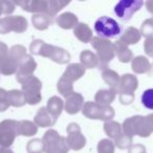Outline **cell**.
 <instances>
[{
    "instance_id": "cell-1",
    "label": "cell",
    "mask_w": 153,
    "mask_h": 153,
    "mask_svg": "<svg viewBox=\"0 0 153 153\" xmlns=\"http://www.w3.org/2000/svg\"><path fill=\"white\" fill-rule=\"evenodd\" d=\"M16 5H19L23 11L35 14H46L49 16H55L62 9L69 4V1L63 0H24L15 2Z\"/></svg>"
},
{
    "instance_id": "cell-2",
    "label": "cell",
    "mask_w": 153,
    "mask_h": 153,
    "mask_svg": "<svg viewBox=\"0 0 153 153\" xmlns=\"http://www.w3.org/2000/svg\"><path fill=\"white\" fill-rule=\"evenodd\" d=\"M30 51L33 55L48 58L58 64H67L70 61V55L67 51L55 45L48 44L42 40H34L30 45Z\"/></svg>"
},
{
    "instance_id": "cell-3",
    "label": "cell",
    "mask_w": 153,
    "mask_h": 153,
    "mask_svg": "<svg viewBox=\"0 0 153 153\" xmlns=\"http://www.w3.org/2000/svg\"><path fill=\"white\" fill-rule=\"evenodd\" d=\"M91 45L97 51V57L99 59V67L103 70L106 69L108 63L115 56L113 44L107 39L94 37L91 40Z\"/></svg>"
},
{
    "instance_id": "cell-4",
    "label": "cell",
    "mask_w": 153,
    "mask_h": 153,
    "mask_svg": "<svg viewBox=\"0 0 153 153\" xmlns=\"http://www.w3.org/2000/svg\"><path fill=\"white\" fill-rule=\"evenodd\" d=\"M26 53V48L23 45H14L9 51V56L5 61L0 65V74L3 76H11L17 72L20 62Z\"/></svg>"
},
{
    "instance_id": "cell-5",
    "label": "cell",
    "mask_w": 153,
    "mask_h": 153,
    "mask_svg": "<svg viewBox=\"0 0 153 153\" xmlns=\"http://www.w3.org/2000/svg\"><path fill=\"white\" fill-rule=\"evenodd\" d=\"M138 87V80L131 74H125L120 78L117 92L120 94V102L123 105H130L134 101V91Z\"/></svg>"
},
{
    "instance_id": "cell-6",
    "label": "cell",
    "mask_w": 153,
    "mask_h": 153,
    "mask_svg": "<svg viewBox=\"0 0 153 153\" xmlns=\"http://www.w3.org/2000/svg\"><path fill=\"white\" fill-rule=\"evenodd\" d=\"M85 117L90 120H101L110 122L114 117V109L111 106H103L96 102H86L82 109Z\"/></svg>"
},
{
    "instance_id": "cell-7",
    "label": "cell",
    "mask_w": 153,
    "mask_h": 153,
    "mask_svg": "<svg viewBox=\"0 0 153 153\" xmlns=\"http://www.w3.org/2000/svg\"><path fill=\"white\" fill-rule=\"evenodd\" d=\"M43 143L45 153H68L66 138L53 129H49L45 132Z\"/></svg>"
},
{
    "instance_id": "cell-8",
    "label": "cell",
    "mask_w": 153,
    "mask_h": 153,
    "mask_svg": "<svg viewBox=\"0 0 153 153\" xmlns=\"http://www.w3.org/2000/svg\"><path fill=\"white\" fill-rule=\"evenodd\" d=\"M94 30L103 39H111L121 35V26L114 19L107 16L100 17L94 23Z\"/></svg>"
},
{
    "instance_id": "cell-9",
    "label": "cell",
    "mask_w": 153,
    "mask_h": 153,
    "mask_svg": "<svg viewBox=\"0 0 153 153\" xmlns=\"http://www.w3.org/2000/svg\"><path fill=\"white\" fill-rule=\"evenodd\" d=\"M41 89H42L41 81L38 78L33 76L25 83L22 84V92H23L25 102L30 105L39 104L42 100Z\"/></svg>"
},
{
    "instance_id": "cell-10",
    "label": "cell",
    "mask_w": 153,
    "mask_h": 153,
    "mask_svg": "<svg viewBox=\"0 0 153 153\" xmlns=\"http://www.w3.org/2000/svg\"><path fill=\"white\" fill-rule=\"evenodd\" d=\"M28 27L27 20L23 16H9L0 19V34L5 35L11 32L22 34Z\"/></svg>"
},
{
    "instance_id": "cell-11",
    "label": "cell",
    "mask_w": 153,
    "mask_h": 153,
    "mask_svg": "<svg viewBox=\"0 0 153 153\" xmlns=\"http://www.w3.org/2000/svg\"><path fill=\"white\" fill-rule=\"evenodd\" d=\"M143 5L144 2L140 0H122L115 5L114 13L122 21L127 22Z\"/></svg>"
},
{
    "instance_id": "cell-12",
    "label": "cell",
    "mask_w": 153,
    "mask_h": 153,
    "mask_svg": "<svg viewBox=\"0 0 153 153\" xmlns=\"http://www.w3.org/2000/svg\"><path fill=\"white\" fill-rule=\"evenodd\" d=\"M18 122L15 120H4L0 123V147L10 148L17 136Z\"/></svg>"
},
{
    "instance_id": "cell-13",
    "label": "cell",
    "mask_w": 153,
    "mask_h": 153,
    "mask_svg": "<svg viewBox=\"0 0 153 153\" xmlns=\"http://www.w3.org/2000/svg\"><path fill=\"white\" fill-rule=\"evenodd\" d=\"M67 131V137H66V143H67L68 149H71L74 151H79L83 149L86 145V138L82 134L81 128L76 123H70L66 128Z\"/></svg>"
},
{
    "instance_id": "cell-14",
    "label": "cell",
    "mask_w": 153,
    "mask_h": 153,
    "mask_svg": "<svg viewBox=\"0 0 153 153\" xmlns=\"http://www.w3.org/2000/svg\"><path fill=\"white\" fill-rule=\"evenodd\" d=\"M36 68L37 63L35 59L30 55H26L19 64V67L16 72V80L22 85L28 79L32 78Z\"/></svg>"
},
{
    "instance_id": "cell-15",
    "label": "cell",
    "mask_w": 153,
    "mask_h": 153,
    "mask_svg": "<svg viewBox=\"0 0 153 153\" xmlns=\"http://www.w3.org/2000/svg\"><path fill=\"white\" fill-rule=\"evenodd\" d=\"M84 106V98L82 94L78 92H74L69 97L66 98L65 102V111L68 114H76L83 109Z\"/></svg>"
},
{
    "instance_id": "cell-16",
    "label": "cell",
    "mask_w": 153,
    "mask_h": 153,
    "mask_svg": "<svg viewBox=\"0 0 153 153\" xmlns=\"http://www.w3.org/2000/svg\"><path fill=\"white\" fill-rule=\"evenodd\" d=\"M57 122V117H55L48 110L46 107H41L36 113L34 117V123L37 127H51Z\"/></svg>"
},
{
    "instance_id": "cell-17",
    "label": "cell",
    "mask_w": 153,
    "mask_h": 153,
    "mask_svg": "<svg viewBox=\"0 0 153 153\" xmlns=\"http://www.w3.org/2000/svg\"><path fill=\"white\" fill-rule=\"evenodd\" d=\"M85 71H86L85 67L82 64L72 63L68 65V67L65 69V71L62 74V76H63L64 79L74 83V81H78L79 79H81L82 76L85 74Z\"/></svg>"
},
{
    "instance_id": "cell-18",
    "label": "cell",
    "mask_w": 153,
    "mask_h": 153,
    "mask_svg": "<svg viewBox=\"0 0 153 153\" xmlns=\"http://www.w3.org/2000/svg\"><path fill=\"white\" fill-rule=\"evenodd\" d=\"M56 22H57L58 26H60L63 30L74 28L79 24L78 17L74 13H70V12H66V13H63L60 16H58L57 19H56Z\"/></svg>"
},
{
    "instance_id": "cell-19",
    "label": "cell",
    "mask_w": 153,
    "mask_h": 153,
    "mask_svg": "<svg viewBox=\"0 0 153 153\" xmlns=\"http://www.w3.org/2000/svg\"><path fill=\"white\" fill-rule=\"evenodd\" d=\"M113 46H114L115 55L117 56V58H119V60L122 63H128V62L133 60V53H132V51L122 41L120 40L115 41L113 43Z\"/></svg>"
},
{
    "instance_id": "cell-20",
    "label": "cell",
    "mask_w": 153,
    "mask_h": 153,
    "mask_svg": "<svg viewBox=\"0 0 153 153\" xmlns=\"http://www.w3.org/2000/svg\"><path fill=\"white\" fill-rule=\"evenodd\" d=\"M140 38H142V35H140V30L137 28L133 27V26H129L121 35L120 41H122L124 44L128 46V45L136 44L137 42H140Z\"/></svg>"
},
{
    "instance_id": "cell-21",
    "label": "cell",
    "mask_w": 153,
    "mask_h": 153,
    "mask_svg": "<svg viewBox=\"0 0 153 153\" xmlns=\"http://www.w3.org/2000/svg\"><path fill=\"white\" fill-rule=\"evenodd\" d=\"M142 115H134L129 119L125 120L122 125V129H123V133L127 134L129 136L137 135V129L140 122L142 120Z\"/></svg>"
},
{
    "instance_id": "cell-22",
    "label": "cell",
    "mask_w": 153,
    "mask_h": 153,
    "mask_svg": "<svg viewBox=\"0 0 153 153\" xmlns=\"http://www.w3.org/2000/svg\"><path fill=\"white\" fill-rule=\"evenodd\" d=\"M74 35L78 40L83 43L91 42L92 40V30L86 23H79L74 28Z\"/></svg>"
},
{
    "instance_id": "cell-23",
    "label": "cell",
    "mask_w": 153,
    "mask_h": 153,
    "mask_svg": "<svg viewBox=\"0 0 153 153\" xmlns=\"http://www.w3.org/2000/svg\"><path fill=\"white\" fill-rule=\"evenodd\" d=\"M32 22L35 28L39 30H45L53 23V18L46 14H34Z\"/></svg>"
},
{
    "instance_id": "cell-24",
    "label": "cell",
    "mask_w": 153,
    "mask_h": 153,
    "mask_svg": "<svg viewBox=\"0 0 153 153\" xmlns=\"http://www.w3.org/2000/svg\"><path fill=\"white\" fill-rule=\"evenodd\" d=\"M117 97V91L113 89H101L94 96V101L96 103L103 106H109L111 103L114 101Z\"/></svg>"
},
{
    "instance_id": "cell-25",
    "label": "cell",
    "mask_w": 153,
    "mask_h": 153,
    "mask_svg": "<svg viewBox=\"0 0 153 153\" xmlns=\"http://www.w3.org/2000/svg\"><path fill=\"white\" fill-rule=\"evenodd\" d=\"M131 67L135 74H145L148 72L151 69V64L149 60L144 56H138V57L133 58L131 63Z\"/></svg>"
},
{
    "instance_id": "cell-26",
    "label": "cell",
    "mask_w": 153,
    "mask_h": 153,
    "mask_svg": "<svg viewBox=\"0 0 153 153\" xmlns=\"http://www.w3.org/2000/svg\"><path fill=\"white\" fill-rule=\"evenodd\" d=\"M80 60H81V64L88 69L98 67L99 66V59L94 53H92L89 49L83 51L80 55Z\"/></svg>"
},
{
    "instance_id": "cell-27",
    "label": "cell",
    "mask_w": 153,
    "mask_h": 153,
    "mask_svg": "<svg viewBox=\"0 0 153 153\" xmlns=\"http://www.w3.org/2000/svg\"><path fill=\"white\" fill-rule=\"evenodd\" d=\"M102 78L105 81V83L107 85H109L110 89H113L117 92V88H119L120 84V76L117 74V72H115L114 70L106 68L102 71Z\"/></svg>"
},
{
    "instance_id": "cell-28",
    "label": "cell",
    "mask_w": 153,
    "mask_h": 153,
    "mask_svg": "<svg viewBox=\"0 0 153 153\" xmlns=\"http://www.w3.org/2000/svg\"><path fill=\"white\" fill-rule=\"evenodd\" d=\"M38 127L30 121H20L17 125V135L33 136L37 133Z\"/></svg>"
},
{
    "instance_id": "cell-29",
    "label": "cell",
    "mask_w": 153,
    "mask_h": 153,
    "mask_svg": "<svg viewBox=\"0 0 153 153\" xmlns=\"http://www.w3.org/2000/svg\"><path fill=\"white\" fill-rule=\"evenodd\" d=\"M47 110L51 113L55 117H59L62 113V110L64 109V103L63 100L59 97H51V99L47 102V106H46Z\"/></svg>"
},
{
    "instance_id": "cell-30",
    "label": "cell",
    "mask_w": 153,
    "mask_h": 153,
    "mask_svg": "<svg viewBox=\"0 0 153 153\" xmlns=\"http://www.w3.org/2000/svg\"><path fill=\"white\" fill-rule=\"evenodd\" d=\"M104 131L111 140H117L119 138V136L123 133L122 126L117 122L114 121L106 122L104 124Z\"/></svg>"
},
{
    "instance_id": "cell-31",
    "label": "cell",
    "mask_w": 153,
    "mask_h": 153,
    "mask_svg": "<svg viewBox=\"0 0 153 153\" xmlns=\"http://www.w3.org/2000/svg\"><path fill=\"white\" fill-rule=\"evenodd\" d=\"M7 101L10 103V106L14 107H22L26 104L22 90L13 89L11 91H7Z\"/></svg>"
},
{
    "instance_id": "cell-32",
    "label": "cell",
    "mask_w": 153,
    "mask_h": 153,
    "mask_svg": "<svg viewBox=\"0 0 153 153\" xmlns=\"http://www.w3.org/2000/svg\"><path fill=\"white\" fill-rule=\"evenodd\" d=\"M57 89L64 98H67L71 94H74V84L71 82H69L68 80L64 79L63 76L60 78V80L58 81L57 84Z\"/></svg>"
},
{
    "instance_id": "cell-33",
    "label": "cell",
    "mask_w": 153,
    "mask_h": 153,
    "mask_svg": "<svg viewBox=\"0 0 153 153\" xmlns=\"http://www.w3.org/2000/svg\"><path fill=\"white\" fill-rule=\"evenodd\" d=\"M27 153H43L44 152V143L40 138L30 140L26 145Z\"/></svg>"
},
{
    "instance_id": "cell-34",
    "label": "cell",
    "mask_w": 153,
    "mask_h": 153,
    "mask_svg": "<svg viewBox=\"0 0 153 153\" xmlns=\"http://www.w3.org/2000/svg\"><path fill=\"white\" fill-rule=\"evenodd\" d=\"M98 153H114V144L108 138L100 140L98 145Z\"/></svg>"
},
{
    "instance_id": "cell-35",
    "label": "cell",
    "mask_w": 153,
    "mask_h": 153,
    "mask_svg": "<svg viewBox=\"0 0 153 153\" xmlns=\"http://www.w3.org/2000/svg\"><path fill=\"white\" fill-rule=\"evenodd\" d=\"M140 35L145 38H152L153 37V19H147L143 22L140 30Z\"/></svg>"
},
{
    "instance_id": "cell-36",
    "label": "cell",
    "mask_w": 153,
    "mask_h": 153,
    "mask_svg": "<svg viewBox=\"0 0 153 153\" xmlns=\"http://www.w3.org/2000/svg\"><path fill=\"white\" fill-rule=\"evenodd\" d=\"M132 136H129L125 133H122L115 140V145L119 149H127L132 146Z\"/></svg>"
},
{
    "instance_id": "cell-37",
    "label": "cell",
    "mask_w": 153,
    "mask_h": 153,
    "mask_svg": "<svg viewBox=\"0 0 153 153\" xmlns=\"http://www.w3.org/2000/svg\"><path fill=\"white\" fill-rule=\"evenodd\" d=\"M16 4L13 1L7 0H0V16L1 15H10L15 11Z\"/></svg>"
},
{
    "instance_id": "cell-38",
    "label": "cell",
    "mask_w": 153,
    "mask_h": 153,
    "mask_svg": "<svg viewBox=\"0 0 153 153\" xmlns=\"http://www.w3.org/2000/svg\"><path fill=\"white\" fill-rule=\"evenodd\" d=\"M142 104L146 108L153 109V89H147L142 96Z\"/></svg>"
},
{
    "instance_id": "cell-39",
    "label": "cell",
    "mask_w": 153,
    "mask_h": 153,
    "mask_svg": "<svg viewBox=\"0 0 153 153\" xmlns=\"http://www.w3.org/2000/svg\"><path fill=\"white\" fill-rule=\"evenodd\" d=\"M10 107L7 101V91L3 88H0V112H3Z\"/></svg>"
},
{
    "instance_id": "cell-40",
    "label": "cell",
    "mask_w": 153,
    "mask_h": 153,
    "mask_svg": "<svg viewBox=\"0 0 153 153\" xmlns=\"http://www.w3.org/2000/svg\"><path fill=\"white\" fill-rule=\"evenodd\" d=\"M9 47L5 43L3 42H0V65L5 61V59L7 58L9 56Z\"/></svg>"
},
{
    "instance_id": "cell-41",
    "label": "cell",
    "mask_w": 153,
    "mask_h": 153,
    "mask_svg": "<svg viewBox=\"0 0 153 153\" xmlns=\"http://www.w3.org/2000/svg\"><path fill=\"white\" fill-rule=\"evenodd\" d=\"M144 49L145 53L153 59V37L146 39V41L144 43Z\"/></svg>"
},
{
    "instance_id": "cell-42",
    "label": "cell",
    "mask_w": 153,
    "mask_h": 153,
    "mask_svg": "<svg viewBox=\"0 0 153 153\" xmlns=\"http://www.w3.org/2000/svg\"><path fill=\"white\" fill-rule=\"evenodd\" d=\"M128 153H146V148H145V146L142 144L132 145L129 148Z\"/></svg>"
},
{
    "instance_id": "cell-43",
    "label": "cell",
    "mask_w": 153,
    "mask_h": 153,
    "mask_svg": "<svg viewBox=\"0 0 153 153\" xmlns=\"http://www.w3.org/2000/svg\"><path fill=\"white\" fill-rule=\"evenodd\" d=\"M145 120H146V123L148 125V128L150 129V131L153 132V113L145 117Z\"/></svg>"
},
{
    "instance_id": "cell-44",
    "label": "cell",
    "mask_w": 153,
    "mask_h": 153,
    "mask_svg": "<svg viewBox=\"0 0 153 153\" xmlns=\"http://www.w3.org/2000/svg\"><path fill=\"white\" fill-rule=\"evenodd\" d=\"M146 7L148 10L149 13H151L153 15V0H149L146 2Z\"/></svg>"
},
{
    "instance_id": "cell-45",
    "label": "cell",
    "mask_w": 153,
    "mask_h": 153,
    "mask_svg": "<svg viewBox=\"0 0 153 153\" xmlns=\"http://www.w3.org/2000/svg\"><path fill=\"white\" fill-rule=\"evenodd\" d=\"M0 153H14V152L9 148H2V147H0Z\"/></svg>"
}]
</instances>
